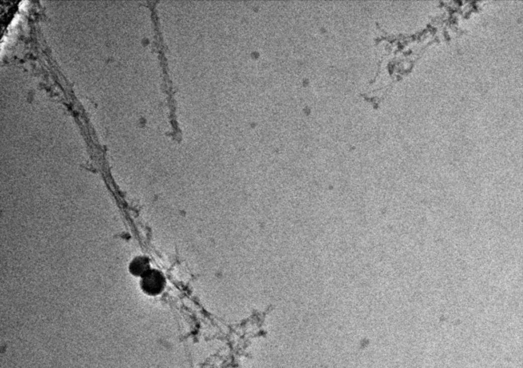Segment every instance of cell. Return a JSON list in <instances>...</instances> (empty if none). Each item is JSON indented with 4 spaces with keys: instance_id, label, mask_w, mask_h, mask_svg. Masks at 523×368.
Segmentation results:
<instances>
[{
    "instance_id": "obj_1",
    "label": "cell",
    "mask_w": 523,
    "mask_h": 368,
    "mask_svg": "<svg viewBox=\"0 0 523 368\" xmlns=\"http://www.w3.org/2000/svg\"><path fill=\"white\" fill-rule=\"evenodd\" d=\"M165 279L160 272L149 270L142 276L141 287L144 293L150 296H157L163 291Z\"/></svg>"
},
{
    "instance_id": "obj_2",
    "label": "cell",
    "mask_w": 523,
    "mask_h": 368,
    "mask_svg": "<svg viewBox=\"0 0 523 368\" xmlns=\"http://www.w3.org/2000/svg\"><path fill=\"white\" fill-rule=\"evenodd\" d=\"M129 270L134 276L142 277L150 270L149 259L145 257H138L131 262Z\"/></svg>"
}]
</instances>
